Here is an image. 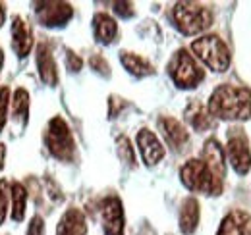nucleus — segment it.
Segmentation results:
<instances>
[{
	"label": "nucleus",
	"instance_id": "nucleus-1",
	"mask_svg": "<svg viewBox=\"0 0 251 235\" xmlns=\"http://www.w3.org/2000/svg\"><path fill=\"white\" fill-rule=\"evenodd\" d=\"M207 112L220 119H250L251 91L246 87L220 85L209 98Z\"/></svg>",
	"mask_w": 251,
	"mask_h": 235
},
{
	"label": "nucleus",
	"instance_id": "nucleus-2",
	"mask_svg": "<svg viewBox=\"0 0 251 235\" xmlns=\"http://www.w3.org/2000/svg\"><path fill=\"white\" fill-rule=\"evenodd\" d=\"M174 22L184 35H197L211 27L213 12L197 2H178L174 6Z\"/></svg>",
	"mask_w": 251,
	"mask_h": 235
},
{
	"label": "nucleus",
	"instance_id": "nucleus-3",
	"mask_svg": "<svg viewBox=\"0 0 251 235\" xmlns=\"http://www.w3.org/2000/svg\"><path fill=\"white\" fill-rule=\"evenodd\" d=\"M191 50L213 71L222 73L230 66V50L224 45V41L217 35H205V37L193 41L191 43Z\"/></svg>",
	"mask_w": 251,
	"mask_h": 235
},
{
	"label": "nucleus",
	"instance_id": "nucleus-4",
	"mask_svg": "<svg viewBox=\"0 0 251 235\" xmlns=\"http://www.w3.org/2000/svg\"><path fill=\"white\" fill-rule=\"evenodd\" d=\"M180 177L189 191H199L205 195H220V191H222V183H219L213 177V174L203 164V160H199V158L188 160L180 170Z\"/></svg>",
	"mask_w": 251,
	"mask_h": 235
},
{
	"label": "nucleus",
	"instance_id": "nucleus-5",
	"mask_svg": "<svg viewBox=\"0 0 251 235\" xmlns=\"http://www.w3.org/2000/svg\"><path fill=\"white\" fill-rule=\"evenodd\" d=\"M45 143L50 150V154L58 160H72L74 152H75V143L72 137V131L68 127V123L60 116L52 118L49 121L47 133H45Z\"/></svg>",
	"mask_w": 251,
	"mask_h": 235
},
{
	"label": "nucleus",
	"instance_id": "nucleus-6",
	"mask_svg": "<svg viewBox=\"0 0 251 235\" xmlns=\"http://www.w3.org/2000/svg\"><path fill=\"white\" fill-rule=\"evenodd\" d=\"M168 71H170L176 87L180 89L197 87L203 81V77H205L203 70L197 66L195 58L189 54L188 50H184V48H180L174 54V58H172L170 66H168Z\"/></svg>",
	"mask_w": 251,
	"mask_h": 235
},
{
	"label": "nucleus",
	"instance_id": "nucleus-7",
	"mask_svg": "<svg viewBox=\"0 0 251 235\" xmlns=\"http://www.w3.org/2000/svg\"><path fill=\"white\" fill-rule=\"evenodd\" d=\"M226 152H228V160L232 164V168L240 174L246 176L251 170V150L248 137L242 133V129H230L228 131V145H226Z\"/></svg>",
	"mask_w": 251,
	"mask_h": 235
},
{
	"label": "nucleus",
	"instance_id": "nucleus-8",
	"mask_svg": "<svg viewBox=\"0 0 251 235\" xmlns=\"http://www.w3.org/2000/svg\"><path fill=\"white\" fill-rule=\"evenodd\" d=\"M74 16V10L68 2H39L37 18L47 27H62Z\"/></svg>",
	"mask_w": 251,
	"mask_h": 235
},
{
	"label": "nucleus",
	"instance_id": "nucleus-9",
	"mask_svg": "<svg viewBox=\"0 0 251 235\" xmlns=\"http://www.w3.org/2000/svg\"><path fill=\"white\" fill-rule=\"evenodd\" d=\"M100 218L106 235H124V208L118 197H108L102 201Z\"/></svg>",
	"mask_w": 251,
	"mask_h": 235
},
{
	"label": "nucleus",
	"instance_id": "nucleus-10",
	"mask_svg": "<svg viewBox=\"0 0 251 235\" xmlns=\"http://www.w3.org/2000/svg\"><path fill=\"white\" fill-rule=\"evenodd\" d=\"M203 164L207 166V170L213 174V177L222 183L226 176V158H224V148L220 147L217 139H207L205 147H203Z\"/></svg>",
	"mask_w": 251,
	"mask_h": 235
},
{
	"label": "nucleus",
	"instance_id": "nucleus-11",
	"mask_svg": "<svg viewBox=\"0 0 251 235\" xmlns=\"http://www.w3.org/2000/svg\"><path fill=\"white\" fill-rule=\"evenodd\" d=\"M137 147H139L143 162L147 166H155L157 162H160L164 158V147L160 145L157 135L153 131H149V129H141L137 133Z\"/></svg>",
	"mask_w": 251,
	"mask_h": 235
},
{
	"label": "nucleus",
	"instance_id": "nucleus-12",
	"mask_svg": "<svg viewBox=\"0 0 251 235\" xmlns=\"http://www.w3.org/2000/svg\"><path fill=\"white\" fill-rule=\"evenodd\" d=\"M217 235H251V216L244 210H232L224 216Z\"/></svg>",
	"mask_w": 251,
	"mask_h": 235
},
{
	"label": "nucleus",
	"instance_id": "nucleus-13",
	"mask_svg": "<svg viewBox=\"0 0 251 235\" xmlns=\"http://www.w3.org/2000/svg\"><path fill=\"white\" fill-rule=\"evenodd\" d=\"M12 47L20 58H25L33 47L31 29H29L27 22H24L20 16H16L12 20Z\"/></svg>",
	"mask_w": 251,
	"mask_h": 235
},
{
	"label": "nucleus",
	"instance_id": "nucleus-14",
	"mask_svg": "<svg viewBox=\"0 0 251 235\" xmlns=\"http://www.w3.org/2000/svg\"><path fill=\"white\" fill-rule=\"evenodd\" d=\"M87 234V220L85 214L77 208H70L64 212L58 222L56 235H85Z\"/></svg>",
	"mask_w": 251,
	"mask_h": 235
},
{
	"label": "nucleus",
	"instance_id": "nucleus-15",
	"mask_svg": "<svg viewBox=\"0 0 251 235\" xmlns=\"http://www.w3.org/2000/svg\"><path fill=\"white\" fill-rule=\"evenodd\" d=\"M37 68H39V75L41 79L54 87L58 83V71H56V62L52 58V52L49 48V45H39L37 48Z\"/></svg>",
	"mask_w": 251,
	"mask_h": 235
},
{
	"label": "nucleus",
	"instance_id": "nucleus-16",
	"mask_svg": "<svg viewBox=\"0 0 251 235\" xmlns=\"http://www.w3.org/2000/svg\"><path fill=\"white\" fill-rule=\"evenodd\" d=\"M158 125H160V129H162L166 141L174 148H182L184 145H188V141H189L188 131H186V127H184L178 119H174V118H170V116H164L158 119Z\"/></svg>",
	"mask_w": 251,
	"mask_h": 235
},
{
	"label": "nucleus",
	"instance_id": "nucleus-17",
	"mask_svg": "<svg viewBox=\"0 0 251 235\" xmlns=\"http://www.w3.org/2000/svg\"><path fill=\"white\" fill-rule=\"evenodd\" d=\"M199 224V203L197 199L189 197L182 203L180 208V232L184 235H191Z\"/></svg>",
	"mask_w": 251,
	"mask_h": 235
},
{
	"label": "nucleus",
	"instance_id": "nucleus-18",
	"mask_svg": "<svg viewBox=\"0 0 251 235\" xmlns=\"http://www.w3.org/2000/svg\"><path fill=\"white\" fill-rule=\"evenodd\" d=\"M93 31L95 39L102 45H110L118 33V25L116 22L108 16V14H97L93 18Z\"/></svg>",
	"mask_w": 251,
	"mask_h": 235
},
{
	"label": "nucleus",
	"instance_id": "nucleus-19",
	"mask_svg": "<svg viewBox=\"0 0 251 235\" xmlns=\"http://www.w3.org/2000/svg\"><path fill=\"white\" fill-rule=\"evenodd\" d=\"M120 62L124 64V68L131 75H137V77L151 75V73L155 71L153 66H151L147 60L137 56V54H133V52H122V54H120Z\"/></svg>",
	"mask_w": 251,
	"mask_h": 235
},
{
	"label": "nucleus",
	"instance_id": "nucleus-20",
	"mask_svg": "<svg viewBox=\"0 0 251 235\" xmlns=\"http://www.w3.org/2000/svg\"><path fill=\"white\" fill-rule=\"evenodd\" d=\"M10 197H12V220L22 222L25 216V206H27V191L22 183H12L10 187Z\"/></svg>",
	"mask_w": 251,
	"mask_h": 235
},
{
	"label": "nucleus",
	"instance_id": "nucleus-21",
	"mask_svg": "<svg viewBox=\"0 0 251 235\" xmlns=\"http://www.w3.org/2000/svg\"><path fill=\"white\" fill-rule=\"evenodd\" d=\"M186 119H188L189 123H191V127L193 129H197V131H205V129H209L211 127V114L199 104V102H191L188 106V110H186Z\"/></svg>",
	"mask_w": 251,
	"mask_h": 235
},
{
	"label": "nucleus",
	"instance_id": "nucleus-22",
	"mask_svg": "<svg viewBox=\"0 0 251 235\" xmlns=\"http://www.w3.org/2000/svg\"><path fill=\"white\" fill-rule=\"evenodd\" d=\"M27 110H29V93L25 89H16L12 98V116L18 119L22 125L27 123Z\"/></svg>",
	"mask_w": 251,
	"mask_h": 235
},
{
	"label": "nucleus",
	"instance_id": "nucleus-23",
	"mask_svg": "<svg viewBox=\"0 0 251 235\" xmlns=\"http://www.w3.org/2000/svg\"><path fill=\"white\" fill-rule=\"evenodd\" d=\"M116 147H118V156H120V160L133 168V166H135V152H133V147H131L129 139H127L126 135H120V137L116 139Z\"/></svg>",
	"mask_w": 251,
	"mask_h": 235
},
{
	"label": "nucleus",
	"instance_id": "nucleus-24",
	"mask_svg": "<svg viewBox=\"0 0 251 235\" xmlns=\"http://www.w3.org/2000/svg\"><path fill=\"white\" fill-rule=\"evenodd\" d=\"M8 181L0 179V226L4 224L6 216H8Z\"/></svg>",
	"mask_w": 251,
	"mask_h": 235
},
{
	"label": "nucleus",
	"instance_id": "nucleus-25",
	"mask_svg": "<svg viewBox=\"0 0 251 235\" xmlns=\"http://www.w3.org/2000/svg\"><path fill=\"white\" fill-rule=\"evenodd\" d=\"M8 104H10V91L6 87L0 89V131L6 125L8 119Z\"/></svg>",
	"mask_w": 251,
	"mask_h": 235
},
{
	"label": "nucleus",
	"instance_id": "nucleus-26",
	"mask_svg": "<svg viewBox=\"0 0 251 235\" xmlns=\"http://www.w3.org/2000/svg\"><path fill=\"white\" fill-rule=\"evenodd\" d=\"M89 64H91V68H93L95 71H99V73H102V75H110V68H108L106 60L102 58V56L95 54V56H91Z\"/></svg>",
	"mask_w": 251,
	"mask_h": 235
},
{
	"label": "nucleus",
	"instance_id": "nucleus-27",
	"mask_svg": "<svg viewBox=\"0 0 251 235\" xmlns=\"http://www.w3.org/2000/svg\"><path fill=\"white\" fill-rule=\"evenodd\" d=\"M114 12L120 18H131L133 16V4H129V2H114Z\"/></svg>",
	"mask_w": 251,
	"mask_h": 235
},
{
	"label": "nucleus",
	"instance_id": "nucleus-28",
	"mask_svg": "<svg viewBox=\"0 0 251 235\" xmlns=\"http://www.w3.org/2000/svg\"><path fill=\"white\" fill-rule=\"evenodd\" d=\"M25 235H45V222H43V218L35 216L31 220V224H29V228H27V234Z\"/></svg>",
	"mask_w": 251,
	"mask_h": 235
},
{
	"label": "nucleus",
	"instance_id": "nucleus-29",
	"mask_svg": "<svg viewBox=\"0 0 251 235\" xmlns=\"http://www.w3.org/2000/svg\"><path fill=\"white\" fill-rule=\"evenodd\" d=\"M66 64H68V70H72V71H79L83 66L81 58L72 50H68V54H66Z\"/></svg>",
	"mask_w": 251,
	"mask_h": 235
},
{
	"label": "nucleus",
	"instance_id": "nucleus-30",
	"mask_svg": "<svg viewBox=\"0 0 251 235\" xmlns=\"http://www.w3.org/2000/svg\"><path fill=\"white\" fill-rule=\"evenodd\" d=\"M4 160H6V145L0 143V170L4 168Z\"/></svg>",
	"mask_w": 251,
	"mask_h": 235
},
{
	"label": "nucleus",
	"instance_id": "nucleus-31",
	"mask_svg": "<svg viewBox=\"0 0 251 235\" xmlns=\"http://www.w3.org/2000/svg\"><path fill=\"white\" fill-rule=\"evenodd\" d=\"M4 20H6V8H4V4L0 2V27H2V24H4Z\"/></svg>",
	"mask_w": 251,
	"mask_h": 235
},
{
	"label": "nucleus",
	"instance_id": "nucleus-32",
	"mask_svg": "<svg viewBox=\"0 0 251 235\" xmlns=\"http://www.w3.org/2000/svg\"><path fill=\"white\" fill-rule=\"evenodd\" d=\"M2 64H4V54H2V50H0V68H2Z\"/></svg>",
	"mask_w": 251,
	"mask_h": 235
}]
</instances>
